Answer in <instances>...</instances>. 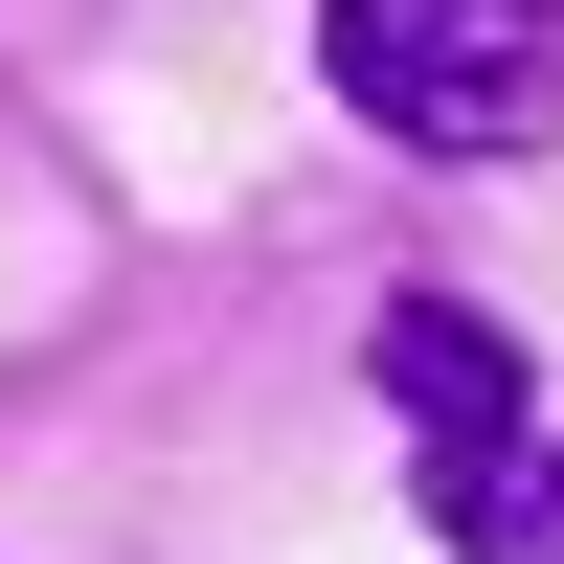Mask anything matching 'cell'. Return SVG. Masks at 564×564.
Listing matches in <instances>:
<instances>
[{
    "label": "cell",
    "instance_id": "obj_1",
    "mask_svg": "<svg viewBox=\"0 0 564 564\" xmlns=\"http://www.w3.org/2000/svg\"><path fill=\"white\" fill-rule=\"evenodd\" d=\"M316 68L384 159H520L564 135V0H316Z\"/></svg>",
    "mask_w": 564,
    "mask_h": 564
},
{
    "label": "cell",
    "instance_id": "obj_2",
    "mask_svg": "<svg viewBox=\"0 0 564 564\" xmlns=\"http://www.w3.org/2000/svg\"><path fill=\"white\" fill-rule=\"evenodd\" d=\"M384 406H406L430 452H475V430H542V361L497 339L475 294H384Z\"/></svg>",
    "mask_w": 564,
    "mask_h": 564
},
{
    "label": "cell",
    "instance_id": "obj_3",
    "mask_svg": "<svg viewBox=\"0 0 564 564\" xmlns=\"http://www.w3.org/2000/svg\"><path fill=\"white\" fill-rule=\"evenodd\" d=\"M452 564H564V430H475V452H406Z\"/></svg>",
    "mask_w": 564,
    "mask_h": 564
}]
</instances>
